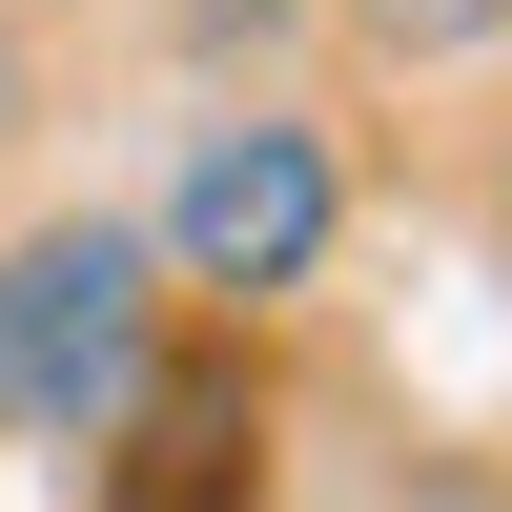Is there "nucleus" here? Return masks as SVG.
<instances>
[{
  "mask_svg": "<svg viewBox=\"0 0 512 512\" xmlns=\"http://www.w3.org/2000/svg\"><path fill=\"white\" fill-rule=\"evenodd\" d=\"M144 369H164L144 205H41V226H0V451H103Z\"/></svg>",
  "mask_w": 512,
  "mask_h": 512,
  "instance_id": "1",
  "label": "nucleus"
},
{
  "mask_svg": "<svg viewBox=\"0 0 512 512\" xmlns=\"http://www.w3.org/2000/svg\"><path fill=\"white\" fill-rule=\"evenodd\" d=\"M328 246H349V144H328L308 103L185 123V164H164V205H144V267H164V287L287 308V287H328Z\"/></svg>",
  "mask_w": 512,
  "mask_h": 512,
  "instance_id": "2",
  "label": "nucleus"
},
{
  "mask_svg": "<svg viewBox=\"0 0 512 512\" xmlns=\"http://www.w3.org/2000/svg\"><path fill=\"white\" fill-rule=\"evenodd\" d=\"M103 451H123V512H246V492H267V472H246V390H226V369H185V349L123 390Z\"/></svg>",
  "mask_w": 512,
  "mask_h": 512,
  "instance_id": "3",
  "label": "nucleus"
},
{
  "mask_svg": "<svg viewBox=\"0 0 512 512\" xmlns=\"http://www.w3.org/2000/svg\"><path fill=\"white\" fill-rule=\"evenodd\" d=\"M308 21H349L369 82H472V62H512V0H308Z\"/></svg>",
  "mask_w": 512,
  "mask_h": 512,
  "instance_id": "4",
  "label": "nucleus"
},
{
  "mask_svg": "<svg viewBox=\"0 0 512 512\" xmlns=\"http://www.w3.org/2000/svg\"><path fill=\"white\" fill-rule=\"evenodd\" d=\"M287 21H308V0H164V41H185V62H226V82H246V62H267V41H287Z\"/></svg>",
  "mask_w": 512,
  "mask_h": 512,
  "instance_id": "5",
  "label": "nucleus"
},
{
  "mask_svg": "<svg viewBox=\"0 0 512 512\" xmlns=\"http://www.w3.org/2000/svg\"><path fill=\"white\" fill-rule=\"evenodd\" d=\"M41 123V41H21V0H0V144Z\"/></svg>",
  "mask_w": 512,
  "mask_h": 512,
  "instance_id": "6",
  "label": "nucleus"
},
{
  "mask_svg": "<svg viewBox=\"0 0 512 512\" xmlns=\"http://www.w3.org/2000/svg\"><path fill=\"white\" fill-rule=\"evenodd\" d=\"M492 246H512V123H492Z\"/></svg>",
  "mask_w": 512,
  "mask_h": 512,
  "instance_id": "7",
  "label": "nucleus"
}]
</instances>
